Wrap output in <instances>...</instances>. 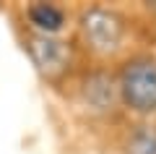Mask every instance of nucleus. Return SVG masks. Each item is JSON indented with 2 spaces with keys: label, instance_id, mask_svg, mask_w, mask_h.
Listing matches in <instances>:
<instances>
[{
  "label": "nucleus",
  "instance_id": "nucleus-1",
  "mask_svg": "<svg viewBox=\"0 0 156 154\" xmlns=\"http://www.w3.org/2000/svg\"><path fill=\"white\" fill-rule=\"evenodd\" d=\"M120 94L122 102L135 112L156 110V60L138 58L128 63L120 76Z\"/></svg>",
  "mask_w": 156,
  "mask_h": 154
},
{
  "label": "nucleus",
  "instance_id": "nucleus-2",
  "mask_svg": "<svg viewBox=\"0 0 156 154\" xmlns=\"http://www.w3.org/2000/svg\"><path fill=\"white\" fill-rule=\"evenodd\" d=\"M83 37L96 52H115L122 42V21L107 8H91L81 16Z\"/></svg>",
  "mask_w": 156,
  "mask_h": 154
},
{
  "label": "nucleus",
  "instance_id": "nucleus-3",
  "mask_svg": "<svg viewBox=\"0 0 156 154\" xmlns=\"http://www.w3.org/2000/svg\"><path fill=\"white\" fill-rule=\"evenodd\" d=\"M29 52H31V60L37 63L39 71L44 73H57L62 71V66L68 63V50L62 42L52 39L50 34H34L29 39Z\"/></svg>",
  "mask_w": 156,
  "mask_h": 154
},
{
  "label": "nucleus",
  "instance_id": "nucleus-4",
  "mask_svg": "<svg viewBox=\"0 0 156 154\" xmlns=\"http://www.w3.org/2000/svg\"><path fill=\"white\" fill-rule=\"evenodd\" d=\"M83 94H86V102L94 110H107L115 102V84L107 73H94V76L86 78Z\"/></svg>",
  "mask_w": 156,
  "mask_h": 154
},
{
  "label": "nucleus",
  "instance_id": "nucleus-5",
  "mask_svg": "<svg viewBox=\"0 0 156 154\" xmlns=\"http://www.w3.org/2000/svg\"><path fill=\"white\" fill-rule=\"evenodd\" d=\"M29 18H31V24L42 34L57 32V29L62 26V21H65L62 11L55 8V6H50V3H37V6H31V8H29Z\"/></svg>",
  "mask_w": 156,
  "mask_h": 154
},
{
  "label": "nucleus",
  "instance_id": "nucleus-6",
  "mask_svg": "<svg viewBox=\"0 0 156 154\" xmlns=\"http://www.w3.org/2000/svg\"><path fill=\"white\" fill-rule=\"evenodd\" d=\"M128 154H156V126H140L128 138Z\"/></svg>",
  "mask_w": 156,
  "mask_h": 154
}]
</instances>
